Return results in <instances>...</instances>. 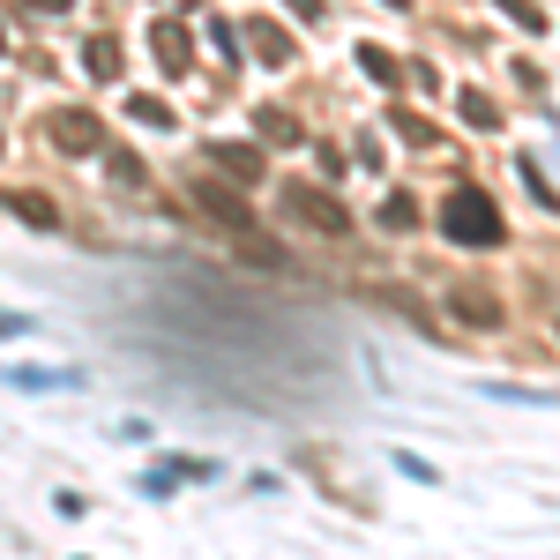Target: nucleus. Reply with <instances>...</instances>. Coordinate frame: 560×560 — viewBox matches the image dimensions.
Wrapping results in <instances>:
<instances>
[{"label": "nucleus", "instance_id": "39448f33", "mask_svg": "<svg viewBox=\"0 0 560 560\" xmlns=\"http://www.w3.org/2000/svg\"><path fill=\"white\" fill-rule=\"evenodd\" d=\"M150 38H158V60H165V68H173V75H179V68H187V60H195V45H187V31H179L173 15H165V23H158V31H150Z\"/></svg>", "mask_w": 560, "mask_h": 560}, {"label": "nucleus", "instance_id": "a211bd4d", "mask_svg": "<svg viewBox=\"0 0 560 560\" xmlns=\"http://www.w3.org/2000/svg\"><path fill=\"white\" fill-rule=\"evenodd\" d=\"M382 8H411V0H382Z\"/></svg>", "mask_w": 560, "mask_h": 560}, {"label": "nucleus", "instance_id": "f03ea898", "mask_svg": "<svg viewBox=\"0 0 560 560\" xmlns=\"http://www.w3.org/2000/svg\"><path fill=\"white\" fill-rule=\"evenodd\" d=\"M284 217L306 224V232H322V240H345L351 232V210L337 195H322V187H284Z\"/></svg>", "mask_w": 560, "mask_h": 560}, {"label": "nucleus", "instance_id": "423d86ee", "mask_svg": "<svg viewBox=\"0 0 560 560\" xmlns=\"http://www.w3.org/2000/svg\"><path fill=\"white\" fill-rule=\"evenodd\" d=\"M179 478H210V464H195V456H173V464H158V471H150V493H173Z\"/></svg>", "mask_w": 560, "mask_h": 560}, {"label": "nucleus", "instance_id": "1a4fd4ad", "mask_svg": "<svg viewBox=\"0 0 560 560\" xmlns=\"http://www.w3.org/2000/svg\"><path fill=\"white\" fill-rule=\"evenodd\" d=\"M210 158H217V165H224V173H247V179L261 173V150H240V142H217Z\"/></svg>", "mask_w": 560, "mask_h": 560}, {"label": "nucleus", "instance_id": "ddd939ff", "mask_svg": "<svg viewBox=\"0 0 560 560\" xmlns=\"http://www.w3.org/2000/svg\"><path fill=\"white\" fill-rule=\"evenodd\" d=\"M359 60H366V75H374V83H396V60H388L382 45H359Z\"/></svg>", "mask_w": 560, "mask_h": 560}, {"label": "nucleus", "instance_id": "6ab92c4d", "mask_svg": "<svg viewBox=\"0 0 560 560\" xmlns=\"http://www.w3.org/2000/svg\"><path fill=\"white\" fill-rule=\"evenodd\" d=\"M0 45H8V38H0Z\"/></svg>", "mask_w": 560, "mask_h": 560}, {"label": "nucleus", "instance_id": "f3484780", "mask_svg": "<svg viewBox=\"0 0 560 560\" xmlns=\"http://www.w3.org/2000/svg\"><path fill=\"white\" fill-rule=\"evenodd\" d=\"M31 8H45V15H52V8H68V0H31Z\"/></svg>", "mask_w": 560, "mask_h": 560}, {"label": "nucleus", "instance_id": "9b49d317", "mask_svg": "<svg viewBox=\"0 0 560 560\" xmlns=\"http://www.w3.org/2000/svg\"><path fill=\"white\" fill-rule=\"evenodd\" d=\"M456 105H464V120H471V128H501V113H493V97H478V90H464Z\"/></svg>", "mask_w": 560, "mask_h": 560}, {"label": "nucleus", "instance_id": "0eeeda50", "mask_svg": "<svg viewBox=\"0 0 560 560\" xmlns=\"http://www.w3.org/2000/svg\"><path fill=\"white\" fill-rule=\"evenodd\" d=\"M83 68L105 83V75H120V38H90V52H83Z\"/></svg>", "mask_w": 560, "mask_h": 560}, {"label": "nucleus", "instance_id": "6e6552de", "mask_svg": "<svg viewBox=\"0 0 560 560\" xmlns=\"http://www.w3.org/2000/svg\"><path fill=\"white\" fill-rule=\"evenodd\" d=\"M456 314H464V322H478V329H493V322H501L493 292H456Z\"/></svg>", "mask_w": 560, "mask_h": 560}, {"label": "nucleus", "instance_id": "9d476101", "mask_svg": "<svg viewBox=\"0 0 560 560\" xmlns=\"http://www.w3.org/2000/svg\"><path fill=\"white\" fill-rule=\"evenodd\" d=\"M128 113L142 128H173V105H165V97H128Z\"/></svg>", "mask_w": 560, "mask_h": 560}, {"label": "nucleus", "instance_id": "2eb2a0df", "mask_svg": "<svg viewBox=\"0 0 560 560\" xmlns=\"http://www.w3.org/2000/svg\"><path fill=\"white\" fill-rule=\"evenodd\" d=\"M382 224H396V232H404V224H419V210H411L404 195H388V202H382Z\"/></svg>", "mask_w": 560, "mask_h": 560}, {"label": "nucleus", "instance_id": "f8f14e48", "mask_svg": "<svg viewBox=\"0 0 560 560\" xmlns=\"http://www.w3.org/2000/svg\"><path fill=\"white\" fill-rule=\"evenodd\" d=\"M8 210H15V217H31V224H60V217H52V202H45V195H8Z\"/></svg>", "mask_w": 560, "mask_h": 560}, {"label": "nucleus", "instance_id": "f257e3e1", "mask_svg": "<svg viewBox=\"0 0 560 560\" xmlns=\"http://www.w3.org/2000/svg\"><path fill=\"white\" fill-rule=\"evenodd\" d=\"M441 232L456 240V247H501L509 232H501V210L478 195V187H456L448 202H441Z\"/></svg>", "mask_w": 560, "mask_h": 560}, {"label": "nucleus", "instance_id": "7ed1b4c3", "mask_svg": "<svg viewBox=\"0 0 560 560\" xmlns=\"http://www.w3.org/2000/svg\"><path fill=\"white\" fill-rule=\"evenodd\" d=\"M97 142H105V128H97V113H83V105L52 113V150H68V158H90Z\"/></svg>", "mask_w": 560, "mask_h": 560}, {"label": "nucleus", "instance_id": "dca6fc26", "mask_svg": "<svg viewBox=\"0 0 560 560\" xmlns=\"http://www.w3.org/2000/svg\"><path fill=\"white\" fill-rule=\"evenodd\" d=\"M396 471H404V478H419V486H427V478H433V464H419L411 448H396Z\"/></svg>", "mask_w": 560, "mask_h": 560}, {"label": "nucleus", "instance_id": "4468645a", "mask_svg": "<svg viewBox=\"0 0 560 560\" xmlns=\"http://www.w3.org/2000/svg\"><path fill=\"white\" fill-rule=\"evenodd\" d=\"M255 45L269 52V60H284V52H292V38H284V31H269V23H255Z\"/></svg>", "mask_w": 560, "mask_h": 560}, {"label": "nucleus", "instance_id": "20e7f679", "mask_svg": "<svg viewBox=\"0 0 560 560\" xmlns=\"http://www.w3.org/2000/svg\"><path fill=\"white\" fill-rule=\"evenodd\" d=\"M195 195H202V210H217V217H224V224H232V240H261L255 224H247V202H232V195H224L217 179H202Z\"/></svg>", "mask_w": 560, "mask_h": 560}]
</instances>
